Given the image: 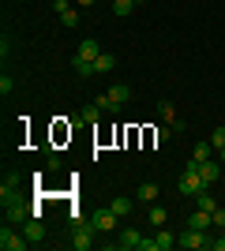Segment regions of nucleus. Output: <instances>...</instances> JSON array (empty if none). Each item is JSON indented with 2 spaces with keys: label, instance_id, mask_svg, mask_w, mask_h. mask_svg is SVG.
Instances as JSON below:
<instances>
[{
  "label": "nucleus",
  "instance_id": "obj_4",
  "mask_svg": "<svg viewBox=\"0 0 225 251\" xmlns=\"http://www.w3.org/2000/svg\"><path fill=\"white\" fill-rule=\"evenodd\" d=\"M94 236H98V229L90 225V221H75V229H72V248H75V251H90V248H94Z\"/></svg>",
  "mask_w": 225,
  "mask_h": 251
},
{
  "label": "nucleus",
  "instance_id": "obj_27",
  "mask_svg": "<svg viewBox=\"0 0 225 251\" xmlns=\"http://www.w3.org/2000/svg\"><path fill=\"white\" fill-rule=\"evenodd\" d=\"M214 229H218V232H225V210H222V206L214 210Z\"/></svg>",
  "mask_w": 225,
  "mask_h": 251
},
{
  "label": "nucleus",
  "instance_id": "obj_33",
  "mask_svg": "<svg viewBox=\"0 0 225 251\" xmlns=\"http://www.w3.org/2000/svg\"><path fill=\"white\" fill-rule=\"evenodd\" d=\"M218 161H222V165H225V147H222V150H218Z\"/></svg>",
  "mask_w": 225,
  "mask_h": 251
},
{
  "label": "nucleus",
  "instance_id": "obj_1",
  "mask_svg": "<svg viewBox=\"0 0 225 251\" xmlns=\"http://www.w3.org/2000/svg\"><path fill=\"white\" fill-rule=\"evenodd\" d=\"M101 56V49H98V38H83V42L75 45V56H72V72L79 75V79H90L94 75V60Z\"/></svg>",
  "mask_w": 225,
  "mask_h": 251
},
{
  "label": "nucleus",
  "instance_id": "obj_25",
  "mask_svg": "<svg viewBox=\"0 0 225 251\" xmlns=\"http://www.w3.org/2000/svg\"><path fill=\"white\" fill-rule=\"evenodd\" d=\"M11 90H15V79H11V75H8V72H4V75H0V94L8 98V94H11Z\"/></svg>",
  "mask_w": 225,
  "mask_h": 251
},
{
  "label": "nucleus",
  "instance_id": "obj_12",
  "mask_svg": "<svg viewBox=\"0 0 225 251\" xmlns=\"http://www.w3.org/2000/svg\"><path fill=\"white\" fill-rule=\"evenodd\" d=\"M23 236H26L30 244H45V225H42V218L23 221Z\"/></svg>",
  "mask_w": 225,
  "mask_h": 251
},
{
  "label": "nucleus",
  "instance_id": "obj_23",
  "mask_svg": "<svg viewBox=\"0 0 225 251\" xmlns=\"http://www.w3.org/2000/svg\"><path fill=\"white\" fill-rule=\"evenodd\" d=\"M210 154H214V147H210V143H195V147H192V157H195V161H206Z\"/></svg>",
  "mask_w": 225,
  "mask_h": 251
},
{
  "label": "nucleus",
  "instance_id": "obj_31",
  "mask_svg": "<svg viewBox=\"0 0 225 251\" xmlns=\"http://www.w3.org/2000/svg\"><path fill=\"white\" fill-rule=\"evenodd\" d=\"M169 135H173V127H158V131H154V139H158V143H165Z\"/></svg>",
  "mask_w": 225,
  "mask_h": 251
},
{
  "label": "nucleus",
  "instance_id": "obj_15",
  "mask_svg": "<svg viewBox=\"0 0 225 251\" xmlns=\"http://www.w3.org/2000/svg\"><path fill=\"white\" fill-rule=\"evenodd\" d=\"M222 161H210V157H206V161H199V173H203V180H206V184H214V180L218 176H222Z\"/></svg>",
  "mask_w": 225,
  "mask_h": 251
},
{
  "label": "nucleus",
  "instance_id": "obj_22",
  "mask_svg": "<svg viewBox=\"0 0 225 251\" xmlns=\"http://www.w3.org/2000/svg\"><path fill=\"white\" fill-rule=\"evenodd\" d=\"M147 221L154 225V229H161V225H165V210H161V206H150L147 210Z\"/></svg>",
  "mask_w": 225,
  "mask_h": 251
},
{
  "label": "nucleus",
  "instance_id": "obj_14",
  "mask_svg": "<svg viewBox=\"0 0 225 251\" xmlns=\"http://www.w3.org/2000/svg\"><path fill=\"white\" fill-rule=\"evenodd\" d=\"M158 113H161V120H165L173 131H180V120H176V105H173V101H158Z\"/></svg>",
  "mask_w": 225,
  "mask_h": 251
},
{
  "label": "nucleus",
  "instance_id": "obj_5",
  "mask_svg": "<svg viewBox=\"0 0 225 251\" xmlns=\"http://www.w3.org/2000/svg\"><path fill=\"white\" fill-rule=\"evenodd\" d=\"M210 244V236H206L203 229H192V225H184V232L176 236V248H184V251H199V248H206Z\"/></svg>",
  "mask_w": 225,
  "mask_h": 251
},
{
  "label": "nucleus",
  "instance_id": "obj_21",
  "mask_svg": "<svg viewBox=\"0 0 225 251\" xmlns=\"http://www.w3.org/2000/svg\"><path fill=\"white\" fill-rule=\"evenodd\" d=\"M131 11H135V0H113V15L124 19V15H131Z\"/></svg>",
  "mask_w": 225,
  "mask_h": 251
},
{
  "label": "nucleus",
  "instance_id": "obj_10",
  "mask_svg": "<svg viewBox=\"0 0 225 251\" xmlns=\"http://www.w3.org/2000/svg\"><path fill=\"white\" fill-rule=\"evenodd\" d=\"M86 221H90L98 232H113V229H117V214H113V210H94Z\"/></svg>",
  "mask_w": 225,
  "mask_h": 251
},
{
  "label": "nucleus",
  "instance_id": "obj_34",
  "mask_svg": "<svg viewBox=\"0 0 225 251\" xmlns=\"http://www.w3.org/2000/svg\"><path fill=\"white\" fill-rule=\"evenodd\" d=\"M75 4H94V0H75Z\"/></svg>",
  "mask_w": 225,
  "mask_h": 251
},
{
  "label": "nucleus",
  "instance_id": "obj_3",
  "mask_svg": "<svg viewBox=\"0 0 225 251\" xmlns=\"http://www.w3.org/2000/svg\"><path fill=\"white\" fill-rule=\"evenodd\" d=\"M176 191H180V195H188V199H195V195L210 191V184L203 180V173H199V161H195V157H188V169H184V176H180V184H176Z\"/></svg>",
  "mask_w": 225,
  "mask_h": 251
},
{
  "label": "nucleus",
  "instance_id": "obj_16",
  "mask_svg": "<svg viewBox=\"0 0 225 251\" xmlns=\"http://www.w3.org/2000/svg\"><path fill=\"white\" fill-rule=\"evenodd\" d=\"M117 56H113V52H101V56H98L94 60V75H105V72H113V68H117Z\"/></svg>",
  "mask_w": 225,
  "mask_h": 251
},
{
  "label": "nucleus",
  "instance_id": "obj_30",
  "mask_svg": "<svg viewBox=\"0 0 225 251\" xmlns=\"http://www.w3.org/2000/svg\"><path fill=\"white\" fill-rule=\"evenodd\" d=\"M45 165H49V173H56V169H60V157H56L53 150H49V157H45Z\"/></svg>",
  "mask_w": 225,
  "mask_h": 251
},
{
  "label": "nucleus",
  "instance_id": "obj_9",
  "mask_svg": "<svg viewBox=\"0 0 225 251\" xmlns=\"http://www.w3.org/2000/svg\"><path fill=\"white\" fill-rule=\"evenodd\" d=\"M169 248H176V236H173L165 225L158 229V236H154V240H143V251H169Z\"/></svg>",
  "mask_w": 225,
  "mask_h": 251
},
{
  "label": "nucleus",
  "instance_id": "obj_13",
  "mask_svg": "<svg viewBox=\"0 0 225 251\" xmlns=\"http://www.w3.org/2000/svg\"><path fill=\"white\" fill-rule=\"evenodd\" d=\"M184 225H192V229H203V232H210V229H214V214H206V210H192Z\"/></svg>",
  "mask_w": 225,
  "mask_h": 251
},
{
  "label": "nucleus",
  "instance_id": "obj_29",
  "mask_svg": "<svg viewBox=\"0 0 225 251\" xmlns=\"http://www.w3.org/2000/svg\"><path fill=\"white\" fill-rule=\"evenodd\" d=\"M210 251H225V236H210V244H206Z\"/></svg>",
  "mask_w": 225,
  "mask_h": 251
},
{
  "label": "nucleus",
  "instance_id": "obj_17",
  "mask_svg": "<svg viewBox=\"0 0 225 251\" xmlns=\"http://www.w3.org/2000/svg\"><path fill=\"white\" fill-rule=\"evenodd\" d=\"M109 210H113L117 218H128V214H131V199H124V195H117V199L109 202Z\"/></svg>",
  "mask_w": 225,
  "mask_h": 251
},
{
  "label": "nucleus",
  "instance_id": "obj_24",
  "mask_svg": "<svg viewBox=\"0 0 225 251\" xmlns=\"http://www.w3.org/2000/svg\"><path fill=\"white\" fill-rule=\"evenodd\" d=\"M60 23H64L68 30H75V26H79V11H75V8H68L64 15H60Z\"/></svg>",
  "mask_w": 225,
  "mask_h": 251
},
{
  "label": "nucleus",
  "instance_id": "obj_8",
  "mask_svg": "<svg viewBox=\"0 0 225 251\" xmlns=\"http://www.w3.org/2000/svg\"><path fill=\"white\" fill-rule=\"evenodd\" d=\"M19 173L15 169H8L4 173V184H0V202H11V199H19Z\"/></svg>",
  "mask_w": 225,
  "mask_h": 251
},
{
  "label": "nucleus",
  "instance_id": "obj_2",
  "mask_svg": "<svg viewBox=\"0 0 225 251\" xmlns=\"http://www.w3.org/2000/svg\"><path fill=\"white\" fill-rule=\"evenodd\" d=\"M128 101H131V86L128 83H113L109 90H101V94L94 98V105L101 109V113H109V116H117Z\"/></svg>",
  "mask_w": 225,
  "mask_h": 251
},
{
  "label": "nucleus",
  "instance_id": "obj_35",
  "mask_svg": "<svg viewBox=\"0 0 225 251\" xmlns=\"http://www.w3.org/2000/svg\"><path fill=\"white\" fill-rule=\"evenodd\" d=\"M139 4H147V0H135V8H139Z\"/></svg>",
  "mask_w": 225,
  "mask_h": 251
},
{
  "label": "nucleus",
  "instance_id": "obj_11",
  "mask_svg": "<svg viewBox=\"0 0 225 251\" xmlns=\"http://www.w3.org/2000/svg\"><path fill=\"white\" fill-rule=\"evenodd\" d=\"M120 251H143V232L139 229H124L120 232V240H117Z\"/></svg>",
  "mask_w": 225,
  "mask_h": 251
},
{
  "label": "nucleus",
  "instance_id": "obj_26",
  "mask_svg": "<svg viewBox=\"0 0 225 251\" xmlns=\"http://www.w3.org/2000/svg\"><path fill=\"white\" fill-rule=\"evenodd\" d=\"M210 147H214V150H222V147H225V127H214V135H210Z\"/></svg>",
  "mask_w": 225,
  "mask_h": 251
},
{
  "label": "nucleus",
  "instance_id": "obj_28",
  "mask_svg": "<svg viewBox=\"0 0 225 251\" xmlns=\"http://www.w3.org/2000/svg\"><path fill=\"white\" fill-rule=\"evenodd\" d=\"M0 56H4V60H8V56H11V38H8V34L0 38Z\"/></svg>",
  "mask_w": 225,
  "mask_h": 251
},
{
  "label": "nucleus",
  "instance_id": "obj_32",
  "mask_svg": "<svg viewBox=\"0 0 225 251\" xmlns=\"http://www.w3.org/2000/svg\"><path fill=\"white\" fill-rule=\"evenodd\" d=\"M53 11H56V15H64V11H68V0H53Z\"/></svg>",
  "mask_w": 225,
  "mask_h": 251
},
{
  "label": "nucleus",
  "instance_id": "obj_19",
  "mask_svg": "<svg viewBox=\"0 0 225 251\" xmlns=\"http://www.w3.org/2000/svg\"><path fill=\"white\" fill-rule=\"evenodd\" d=\"M79 120H83V124H98V120H101V109H98V105L90 101V105L83 109V113H79Z\"/></svg>",
  "mask_w": 225,
  "mask_h": 251
},
{
  "label": "nucleus",
  "instance_id": "obj_6",
  "mask_svg": "<svg viewBox=\"0 0 225 251\" xmlns=\"http://www.w3.org/2000/svg\"><path fill=\"white\" fill-rule=\"evenodd\" d=\"M26 248H30V240L4 221V229H0V251H26Z\"/></svg>",
  "mask_w": 225,
  "mask_h": 251
},
{
  "label": "nucleus",
  "instance_id": "obj_7",
  "mask_svg": "<svg viewBox=\"0 0 225 251\" xmlns=\"http://www.w3.org/2000/svg\"><path fill=\"white\" fill-rule=\"evenodd\" d=\"M30 218H34V210L26 206L23 199L4 202V221H8V225H23V221H30Z\"/></svg>",
  "mask_w": 225,
  "mask_h": 251
},
{
  "label": "nucleus",
  "instance_id": "obj_18",
  "mask_svg": "<svg viewBox=\"0 0 225 251\" xmlns=\"http://www.w3.org/2000/svg\"><path fill=\"white\" fill-rule=\"evenodd\" d=\"M195 210H206V214H214V210H218L214 195H210V191H203V195H195Z\"/></svg>",
  "mask_w": 225,
  "mask_h": 251
},
{
  "label": "nucleus",
  "instance_id": "obj_20",
  "mask_svg": "<svg viewBox=\"0 0 225 251\" xmlns=\"http://www.w3.org/2000/svg\"><path fill=\"white\" fill-rule=\"evenodd\" d=\"M135 199H139V202H154V199H158V184H143V188L135 191Z\"/></svg>",
  "mask_w": 225,
  "mask_h": 251
}]
</instances>
